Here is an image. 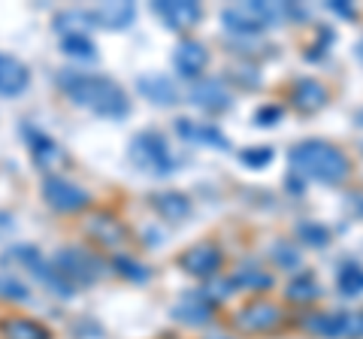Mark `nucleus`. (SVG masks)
<instances>
[{
    "label": "nucleus",
    "instance_id": "f257e3e1",
    "mask_svg": "<svg viewBox=\"0 0 363 339\" xmlns=\"http://www.w3.org/2000/svg\"><path fill=\"white\" fill-rule=\"evenodd\" d=\"M58 88L73 100L76 106L94 112L97 118L121 121L130 112L128 91L109 76L85 73V70H61L58 73Z\"/></svg>",
    "mask_w": 363,
    "mask_h": 339
},
{
    "label": "nucleus",
    "instance_id": "f03ea898",
    "mask_svg": "<svg viewBox=\"0 0 363 339\" xmlns=\"http://www.w3.org/2000/svg\"><path fill=\"white\" fill-rule=\"evenodd\" d=\"M291 170L303 179H315L321 185H339L348 179V157L336 145L324 140H303L288 152Z\"/></svg>",
    "mask_w": 363,
    "mask_h": 339
},
{
    "label": "nucleus",
    "instance_id": "7ed1b4c3",
    "mask_svg": "<svg viewBox=\"0 0 363 339\" xmlns=\"http://www.w3.org/2000/svg\"><path fill=\"white\" fill-rule=\"evenodd\" d=\"M0 264L4 267H25L28 273L40 282V285L58 300H73L76 297V288L67 282L58 269H55L52 261H45L40 245H30V243H13L9 248H4L0 255Z\"/></svg>",
    "mask_w": 363,
    "mask_h": 339
},
{
    "label": "nucleus",
    "instance_id": "20e7f679",
    "mask_svg": "<svg viewBox=\"0 0 363 339\" xmlns=\"http://www.w3.org/2000/svg\"><path fill=\"white\" fill-rule=\"evenodd\" d=\"M128 161L140 170L145 176H155V179H167L173 176L176 170L182 167V157L169 149V143L161 130H140L136 137L130 140V149H128Z\"/></svg>",
    "mask_w": 363,
    "mask_h": 339
},
{
    "label": "nucleus",
    "instance_id": "39448f33",
    "mask_svg": "<svg viewBox=\"0 0 363 339\" xmlns=\"http://www.w3.org/2000/svg\"><path fill=\"white\" fill-rule=\"evenodd\" d=\"M52 264L73 288H91L109 273V261H104L94 248L76 245V243L61 245L58 252L52 255Z\"/></svg>",
    "mask_w": 363,
    "mask_h": 339
},
{
    "label": "nucleus",
    "instance_id": "423d86ee",
    "mask_svg": "<svg viewBox=\"0 0 363 339\" xmlns=\"http://www.w3.org/2000/svg\"><path fill=\"white\" fill-rule=\"evenodd\" d=\"M285 18V6L281 4H233L221 9V25L227 33L233 37H242V40H255L257 33H264L269 25Z\"/></svg>",
    "mask_w": 363,
    "mask_h": 339
},
{
    "label": "nucleus",
    "instance_id": "0eeeda50",
    "mask_svg": "<svg viewBox=\"0 0 363 339\" xmlns=\"http://www.w3.org/2000/svg\"><path fill=\"white\" fill-rule=\"evenodd\" d=\"M21 137H25V143H28L33 167H37L45 179H49V176H61L67 170V164H70V155H67V149L55 137H49L45 130H40L37 124H30V121L21 124Z\"/></svg>",
    "mask_w": 363,
    "mask_h": 339
},
{
    "label": "nucleus",
    "instance_id": "6e6552de",
    "mask_svg": "<svg viewBox=\"0 0 363 339\" xmlns=\"http://www.w3.org/2000/svg\"><path fill=\"white\" fill-rule=\"evenodd\" d=\"M43 200H45V206L52 212H58V216H76V212H85L91 206V194L67 176L43 179Z\"/></svg>",
    "mask_w": 363,
    "mask_h": 339
},
{
    "label": "nucleus",
    "instance_id": "1a4fd4ad",
    "mask_svg": "<svg viewBox=\"0 0 363 339\" xmlns=\"http://www.w3.org/2000/svg\"><path fill=\"white\" fill-rule=\"evenodd\" d=\"M300 327L321 339H363V315L351 312H315L300 318Z\"/></svg>",
    "mask_w": 363,
    "mask_h": 339
},
{
    "label": "nucleus",
    "instance_id": "9d476101",
    "mask_svg": "<svg viewBox=\"0 0 363 339\" xmlns=\"http://www.w3.org/2000/svg\"><path fill=\"white\" fill-rule=\"evenodd\" d=\"M85 236L91 243H97L100 248H109V252H116V255L130 243L128 224L118 221V216H112V212H106V209L91 212V216L85 218Z\"/></svg>",
    "mask_w": 363,
    "mask_h": 339
},
{
    "label": "nucleus",
    "instance_id": "9b49d317",
    "mask_svg": "<svg viewBox=\"0 0 363 339\" xmlns=\"http://www.w3.org/2000/svg\"><path fill=\"white\" fill-rule=\"evenodd\" d=\"M176 264L185 269L188 276L209 282V279L218 276V269L224 264V252L215 243H194L176 257Z\"/></svg>",
    "mask_w": 363,
    "mask_h": 339
},
{
    "label": "nucleus",
    "instance_id": "f8f14e48",
    "mask_svg": "<svg viewBox=\"0 0 363 339\" xmlns=\"http://www.w3.org/2000/svg\"><path fill=\"white\" fill-rule=\"evenodd\" d=\"M281 318H285V312H281L276 303L252 300L233 315V324L240 327V330H245V333H269V330H276V327L281 324Z\"/></svg>",
    "mask_w": 363,
    "mask_h": 339
},
{
    "label": "nucleus",
    "instance_id": "ddd939ff",
    "mask_svg": "<svg viewBox=\"0 0 363 339\" xmlns=\"http://www.w3.org/2000/svg\"><path fill=\"white\" fill-rule=\"evenodd\" d=\"M152 13L161 18L169 30L185 33L203 18V6L197 4V0H155Z\"/></svg>",
    "mask_w": 363,
    "mask_h": 339
},
{
    "label": "nucleus",
    "instance_id": "4468645a",
    "mask_svg": "<svg viewBox=\"0 0 363 339\" xmlns=\"http://www.w3.org/2000/svg\"><path fill=\"white\" fill-rule=\"evenodd\" d=\"M173 130H176V137L182 143L206 145V149H218V152L230 149V140L221 133L218 124H206V121H194V118H176L173 121Z\"/></svg>",
    "mask_w": 363,
    "mask_h": 339
},
{
    "label": "nucleus",
    "instance_id": "2eb2a0df",
    "mask_svg": "<svg viewBox=\"0 0 363 339\" xmlns=\"http://www.w3.org/2000/svg\"><path fill=\"white\" fill-rule=\"evenodd\" d=\"M173 67H176V73L182 79L197 82V79H203V73H206V67H209V49L203 46L200 40L185 37L173 52Z\"/></svg>",
    "mask_w": 363,
    "mask_h": 339
},
{
    "label": "nucleus",
    "instance_id": "dca6fc26",
    "mask_svg": "<svg viewBox=\"0 0 363 339\" xmlns=\"http://www.w3.org/2000/svg\"><path fill=\"white\" fill-rule=\"evenodd\" d=\"M215 309H218V306H215V303L203 291H185V294H182V300L176 303L173 309H169V315H173V321H179V324L206 327L212 321Z\"/></svg>",
    "mask_w": 363,
    "mask_h": 339
},
{
    "label": "nucleus",
    "instance_id": "f3484780",
    "mask_svg": "<svg viewBox=\"0 0 363 339\" xmlns=\"http://www.w3.org/2000/svg\"><path fill=\"white\" fill-rule=\"evenodd\" d=\"M188 100L197 109L209 112V116H215V112H227L233 104V97H230V91H227V85L221 82V79H197L188 91Z\"/></svg>",
    "mask_w": 363,
    "mask_h": 339
},
{
    "label": "nucleus",
    "instance_id": "a211bd4d",
    "mask_svg": "<svg viewBox=\"0 0 363 339\" xmlns=\"http://www.w3.org/2000/svg\"><path fill=\"white\" fill-rule=\"evenodd\" d=\"M136 91L155 106H176L179 104L176 82L169 76H161V73H143L136 79Z\"/></svg>",
    "mask_w": 363,
    "mask_h": 339
},
{
    "label": "nucleus",
    "instance_id": "6ab92c4d",
    "mask_svg": "<svg viewBox=\"0 0 363 339\" xmlns=\"http://www.w3.org/2000/svg\"><path fill=\"white\" fill-rule=\"evenodd\" d=\"M30 85V70L16 55L0 52V97H18Z\"/></svg>",
    "mask_w": 363,
    "mask_h": 339
},
{
    "label": "nucleus",
    "instance_id": "aec40b11",
    "mask_svg": "<svg viewBox=\"0 0 363 339\" xmlns=\"http://www.w3.org/2000/svg\"><path fill=\"white\" fill-rule=\"evenodd\" d=\"M149 206L161 216L167 224H179L191 216V197L182 194V191H155L149 194Z\"/></svg>",
    "mask_w": 363,
    "mask_h": 339
},
{
    "label": "nucleus",
    "instance_id": "412c9836",
    "mask_svg": "<svg viewBox=\"0 0 363 339\" xmlns=\"http://www.w3.org/2000/svg\"><path fill=\"white\" fill-rule=\"evenodd\" d=\"M288 100L294 104V109L312 116V112H318L327 104V88L318 82V79H297V82H291V88H288Z\"/></svg>",
    "mask_w": 363,
    "mask_h": 339
},
{
    "label": "nucleus",
    "instance_id": "4be33fe9",
    "mask_svg": "<svg viewBox=\"0 0 363 339\" xmlns=\"http://www.w3.org/2000/svg\"><path fill=\"white\" fill-rule=\"evenodd\" d=\"M91 13H94L97 28H104V30H124V28L133 25L136 6L128 4V0H116V4H97Z\"/></svg>",
    "mask_w": 363,
    "mask_h": 339
},
{
    "label": "nucleus",
    "instance_id": "5701e85b",
    "mask_svg": "<svg viewBox=\"0 0 363 339\" xmlns=\"http://www.w3.org/2000/svg\"><path fill=\"white\" fill-rule=\"evenodd\" d=\"M0 336L4 339H52V330L40 321L25 318V315H9V318H0Z\"/></svg>",
    "mask_w": 363,
    "mask_h": 339
},
{
    "label": "nucleus",
    "instance_id": "b1692460",
    "mask_svg": "<svg viewBox=\"0 0 363 339\" xmlns=\"http://www.w3.org/2000/svg\"><path fill=\"white\" fill-rule=\"evenodd\" d=\"M109 269L116 276H121L124 282H133V285H145V282L152 279V267L143 264L140 257H133L128 252H118L109 257Z\"/></svg>",
    "mask_w": 363,
    "mask_h": 339
},
{
    "label": "nucleus",
    "instance_id": "393cba45",
    "mask_svg": "<svg viewBox=\"0 0 363 339\" xmlns=\"http://www.w3.org/2000/svg\"><path fill=\"white\" fill-rule=\"evenodd\" d=\"M52 25L58 30V37H76V33H88L91 28H97V21L91 9H64L55 16Z\"/></svg>",
    "mask_w": 363,
    "mask_h": 339
},
{
    "label": "nucleus",
    "instance_id": "a878e982",
    "mask_svg": "<svg viewBox=\"0 0 363 339\" xmlns=\"http://www.w3.org/2000/svg\"><path fill=\"white\" fill-rule=\"evenodd\" d=\"M285 297L291 303H315L318 297H321V285H318V279L309 273V269H303V273H297L288 282Z\"/></svg>",
    "mask_w": 363,
    "mask_h": 339
},
{
    "label": "nucleus",
    "instance_id": "bb28decb",
    "mask_svg": "<svg viewBox=\"0 0 363 339\" xmlns=\"http://www.w3.org/2000/svg\"><path fill=\"white\" fill-rule=\"evenodd\" d=\"M233 285L257 294V291H267L272 285V276L267 273V269H260L257 264H240L233 269Z\"/></svg>",
    "mask_w": 363,
    "mask_h": 339
},
{
    "label": "nucleus",
    "instance_id": "cd10ccee",
    "mask_svg": "<svg viewBox=\"0 0 363 339\" xmlns=\"http://www.w3.org/2000/svg\"><path fill=\"white\" fill-rule=\"evenodd\" d=\"M61 52L67 58L73 61H82V64H94L100 55H97V46L88 33H76V37H61Z\"/></svg>",
    "mask_w": 363,
    "mask_h": 339
},
{
    "label": "nucleus",
    "instance_id": "c85d7f7f",
    "mask_svg": "<svg viewBox=\"0 0 363 339\" xmlns=\"http://www.w3.org/2000/svg\"><path fill=\"white\" fill-rule=\"evenodd\" d=\"M336 285L345 297H360L363 294V267L354 261H345L339 267V276H336Z\"/></svg>",
    "mask_w": 363,
    "mask_h": 339
},
{
    "label": "nucleus",
    "instance_id": "c756f323",
    "mask_svg": "<svg viewBox=\"0 0 363 339\" xmlns=\"http://www.w3.org/2000/svg\"><path fill=\"white\" fill-rule=\"evenodd\" d=\"M0 300H6V303H30V288L18 276L0 269Z\"/></svg>",
    "mask_w": 363,
    "mask_h": 339
},
{
    "label": "nucleus",
    "instance_id": "7c9ffc66",
    "mask_svg": "<svg viewBox=\"0 0 363 339\" xmlns=\"http://www.w3.org/2000/svg\"><path fill=\"white\" fill-rule=\"evenodd\" d=\"M297 240L303 245H309V248H324L327 243H330V230H327L321 221L306 218V221L297 224Z\"/></svg>",
    "mask_w": 363,
    "mask_h": 339
},
{
    "label": "nucleus",
    "instance_id": "2f4dec72",
    "mask_svg": "<svg viewBox=\"0 0 363 339\" xmlns=\"http://www.w3.org/2000/svg\"><path fill=\"white\" fill-rule=\"evenodd\" d=\"M269 255H272V261L279 264V269H300V248L297 245H291V243H276L269 248Z\"/></svg>",
    "mask_w": 363,
    "mask_h": 339
},
{
    "label": "nucleus",
    "instance_id": "473e14b6",
    "mask_svg": "<svg viewBox=\"0 0 363 339\" xmlns=\"http://www.w3.org/2000/svg\"><path fill=\"white\" fill-rule=\"evenodd\" d=\"M333 40H336V33H333L330 28H318V30H315V43H312L309 49H306V61H312V64L321 61L324 55H327V49L333 46Z\"/></svg>",
    "mask_w": 363,
    "mask_h": 339
},
{
    "label": "nucleus",
    "instance_id": "72a5a7b5",
    "mask_svg": "<svg viewBox=\"0 0 363 339\" xmlns=\"http://www.w3.org/2000/svg\"><path fill=\"white\" fill-rule=\"evenodd\" d=\"M236 285H233V279H221V276H215V279H209L206 285H203L200 291L206 294V297L215 303V306H221V303L230 297V291H233Z\"/></svg>",
    "mask_w": 363,
    "mask_h": 339
},
{
    "label": "nucleus",
    "instance_id": "f704fd0d",
    "mask_svg": "<svg viewBox=\"0 0 363 339\" xmlns=\"http://www.w3.org/2000/svg\"><path fill=\"white\" fill-rule=\"evenodd\" d=\"M240 161L245 167H255V170H264L272 161V149L269 145H255V149H242L240 152Z\"/></svg>",
    "mask_w": 363,
    "mask_h": 339
},
{
    "label": "nucleus",
    "instance_id": "c9c22d12",
    "mask_svg": "<svg viewBox=\"0 0 363 339\" xmlns=\"http://www.w3.org/2000/svg\"><path fill=\"white\" fill-rule=\"evenodd\" d=\"M227 79L236 85H242V88H257L260 85V79H257V70L252 64H245V67H233L230 73H227Z\"/></svg>",
    "mask_w": 363,
    "mask_h": 339
},
{
    "label": "nucleus",
    "instance_id": "e433bc0d",
    "mask_svg": "<svg viewBox=\"0 0 363 339\" xmlns=\"http://www.w3.org/2000/svg\"><path fill=\"white\" fill-rule=\"evenodd\" d=\"M281 116H285V109H281L279 104H267V106H260L255 112V124H260V128H272V124H279Z\"/></svg>",
    "mask_w": 363,
    "mask_h": 339
},
{
    "label": "nucleus",
    "instance_id": "4c0bfd02",
    "mask_svg": "<svg viewBox=\"0 0 363 339\" xmlns=\"http://www.w3.org/2000/svg\"><path fill=\"white\" fill-rule=\"evenodd\" d=\"M73 333L76 339H88V336H104V327H100L94 318H79L73 324Z\"/></svg>",
    "mask_w": 363,
    "mask_h": 339
},
{
    "label": "nucleus",
    "instance_id": "58836bf2",
    "mask_svg": "<svg viewBox=\"0 0 363 339\" xmlns=\"http://www.w3.org/2000/svg\"><path fill=\"white\" fill-rule=\"evenodd\" d=\"M16 233V216L13 212H6V209H0V243L6 240V236H13Z\"/></svg>",
    "mask_w": 363,
    "mask_h": 339
},
{
    "label": "nucleus",
    "instance_id": "ea45409f",
    "mask_svg": "<svg viewBox=\"0 0 363 339\" xmlns=\"http://www.w3.org/2000/svg\"><path fill=\"white\" fill-rule=\"evenodd\" d=\"M327 9H333L336 16H342V18H354L357 13H354V6H348L345 0H330V4H327Z\"/></svg>",
    "mask_w": 363,
    "mask_h": 339
},
{
    "label": "nucleus",
    "instance_id": "a19ab883",
    "mask_svg": "<svg viewBox=\"0 0 363 339\" xmlns=\"http://www.w3.org/2000/svg\"><path fill=\"white\" fill-rule=\"evenodd\" d=\"M143 240H145V248H157V243L164 240V233L157 230V228H145L143 230Z\"/></svg>",
    "mask_w": 363,
    "mask_h": 339
},
{
    "label": "nucleus",
    "instance_id": "79ce46f5",
    "mask_svg": "<svg viewBox=\"0 0 363 339\" xmlns=\"http://www.w3.org/2000/svg\"><path fill=\"white\" fill-rule=\"evenodd\" d=\"M281 6H285V16L297 18V21H303L306 16H309V9H306V6H297V4H281Z\"/></svg>",
    "mask_w": 363,
    "mask_h": 339
},
{
    "label": "nucleus",
    "instance_id": "37998d69",
    "mask_svg": "<svg viewBox=\"0 0 363 339\" xmlns=\"http://www.w3.org/2000/svg\"><path fill=\"white\" fill-rule=\"evenodd\" d=\"M288 188L294 191V194H300V191L306 188V179H303V176H297V173H291V176H288Z\"/></svg>",
    "mask_w": 363,
    "mask_h": 339
},
{
    "label": "nucleus",
    "instance_id": "c03bdc74",
    "mask_svg": "<svg viewBox=\"0 0 363 339\" xmlns=\"http://www.w3.org/2000/svg\"><path fill=\"white\" fill-rule=\"evenodd\" d=\"M357 124H363V109H360V112H357Z\"/></svg>",
    "mask_w": 363,
    "mask_h": 339
},
{
    "label": "nucleus",
    "instance_id": "a18cd8bd",
    "mask_svg": "<svg viewBox=\"0 0 363 339\" xmlns=\"http://www.w3.org/2000/svg\"><path fill=\"white\" fill-rule=\"evenodd\" d=\"M357 52H360V61H363V43H360V46H357Z\"/></svg>",
    "mask_w": 363,
    "mask_h": 339
},
{
    "label": "nucleus",
    "instance_id": "49530a36",
    "mask_svg": "<svg viewBox=\"0 0 363 339\" xmlns=\"http://www.w3.org/2000/svg\"><path fill=\"white\" fill-rule=\"evenodd\" d=\"M206 339H227V336H206Z\"/></svg>",
    "mask_w": 363,
    "mask_h": 339
}]
</instances>
